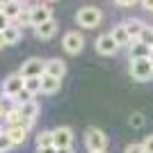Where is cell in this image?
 Masks as SVG:
<instances>
[{"label": "cell", "mask_w": 153, "mask_h": 153, "mask_svg": "<svg viewBox=\"0 0 153 153\" xmlns=\"http://www.w3.org/2000/svg\"><path fill=\"white\" fill-rule=\"evenodd\" d=\"M76 21H78V25H80V27L91 30V27H98V25H101L103 12L98 9V7H94V5H87V7H82V9L76 14Z\"/></svg>", "instance_id": "obj_1"}, {"label": "cell", "mask_w": 153, "mask_h": 153, "mask_svg": "<svg viewBox=\"0 0 153 153\" xmlns=\"http://www.w3.org/2000/svg\"><path fill=\"white\" fill-rule=\"evenodd\" d=\"M130 76L137 82H149L153 78V62L151 57H142V59H130Z\"/></svg>", "instance_id": "obj_2"}, {"label": "cell", "mask_w": 153, "mask_h": 153, "mask_svg": "<svg viewBox=\"0 0 153 153\" xmlns=\"http://www.w3.org/2000/svg\"><path fill=\"white\" fill-rule=\"evenodd\" d=\"M85 146L89 151H105L108 149V135L101 128H87L85 130Z\"/></svg>", "instance_id": "obj_3"}, {"label": "cell", "mask_w": 153, "mask_h": 153, "mask_svg": "<svg viewBox=\"0 0 153 153\" xmlns=\"http://www.w3.org/2000/svg\"><path fill=\"white\" fill-rule=\"evenodd\" d=\"M19 73H21L23 78L44 76V73H46V59H41V57H30V59H25V62L21 64Z\"/></svg>", "instance_id": "obj_4"}, {"label": "cell", "mask_w": 153, "mask_h": 153, "mask_svg": "<svg viewBox=\"0 0 153 153\" xmlns=\"http://www.w3.org/2000/svg\"><path fill=\"white\" fill-rule=\"evenodd\" d=\"M62 46H64V51L69 53V55H78V53L85 48V37H82L78 30H71V32H66V34H64Z\"/></svg>", "instance_id": "obj_5"}, {"label": "cell", "mask_w": 153, "mask_h": 153, "mask_svg": "<svg viewBox=\"0 0 153 153\" xmlns=\"http://www.w3.org/2000/svg\"><path fill=\"white\" fill-rule=\"evenodd\" d=\"M23 85H25V78L21 76V73H12L9 78H5V82H2V94L7 98H16V96L23 91Z\"/></svg>", "instance_id": "obj_6"}, {"label": "cell", "mask_w": 153, "mask_h": 153, "mask_svg": "<svg viewBox=\"0 0 153 153\" xmlns=\"http://www.w3.org/2000/svg\"><path fill=\"white\" fill-rule=\"evenodd\" d=\"M119 48H121V46L114 41L112 32H108V34H101V37L96 39V51L101 53V55H117V53H119Z\"/></svg>", "instance_id": "obj_7"}, {"label": "cell", "mask_w": 153, "mask_h": 153, "mask_svg": "<svg viewBox=\"0 0 153 153\" xmlns=\"http://www.w3.org/2000/svg\"><path fill=\"white\" fill-rule=\"evenodd\" d=\"M53 137H55V149L73 146V128L69 126H57L53 130Z\"/></svg>", "instance_id": "obj_8"}, {"label": "cell", "mask_w": 153, "mask_h": 153, "mask_svg": "<svg viewBox=\"0 0 153 153\" xmlns=\"http://www.w3.org/2000/svg\"><path fill=\"white\" fill-rule=\"evenodd\" d=\"M53 19V9L48 5H32V27L41 25Z\"/></svg>", "instance_id": "obj_9"}, {"label": "cell", "mask_w": 153, "mask_h": 153, "mask_svg": "<svg viewBox=\"0 0 153 153\" xmlns=\"http://www.w3.org/2000/svg\"><path fill=\"white\" fill-rule=\"evenodd\" d=\"M55 32H57V21L51 19V21H46V23L34 27V37L41 39V41H48V39L55 37Z\"/></svg>", "instance_id": "obj_10"}, {"label": "cell", "mask_w": 153, "mask_h": 153, "mask_svg": "<svg viewBox=\"0 0 153 153\" xmlns=\"http://www.w3.org/2000/svg\"><path fill=\"white\" fill-rule=\"evenodd\" d=\"M128 51H130V59H142V57H151L153 55V48L146 44H142L140 39H135L133 44L128 46Z\"/></svg>", "instance_id": "obj_11"}, {"label": "cell", "mask_w": 153, "mask_h": 153, "mask_svg": "<svg viewBox=\"0 0 153 153\" xmlns=\"http://www.w3.org/2000/svg\"><path fill=\"white\" fill-rule=\"evenodd\" d=\"M46 73H48V76H55V78H59V80H62L64 73H66V64H64L62 59H57V57L46 59Z\"/></svg>", "instance_id": "obj_12"}, {"label": "cell", "mask_w": 153, "mask_h": 153, "mask_svg": "<svg viewBox=\"0 0 153 153\" xmlns=\"http://www.w3.org/2000/svg\"><path fill=\"white\" fill-rule=\"evenodd\" d=\"M112 37H114V41L121 46V48H128V46L133 44V39H130V34H128V30H126V25H123V23L114 25V30H112Z\"/></svg>", "instance_id": "obj_13"}, {"label": "cell", "mask_w": 153, "mask_h": 153, "mask_svg": "<svg viewBox=\"0 0 153 153\" xmlns=\"http://www.w3.org/2000/svg\"><path fill=\"white\" fill-rule=\"evenodd\" d=\"M59 85H62L59 78L48 76V73L41 76V91H44V94H55V91H59Z\"/></svg>", "instance_id": "obj_14"}, {"label": "cell", "mask_w": 153, "mask_h": 153, "mask_svg": "<svg viewBox=\"0 0 153 153\" xmlns=\"http://www.w3.org/2000/svg\"><path fill=\"white\" fill-rule=\"evenodd\" d=\"M39 110H41V105H39L34 98H30V101H25V103H19V112L23 117H27V119H37Z\"/></svg>", "instance_id": "obj_15"}, {"label": "cell", "mask_w": 153, "mask_h": 153, "mask_svg": "<svg viewBox=\"0 0 153 153\" xmlns=\"http://www.w3.org/2000/svg\"><path fill=\"white\" fill-rule=\"evenodd\" d=\"M126 25V30H128V34H130V39H140L142 37V32H144V27H146V23L144 21H140V19H130V21H126L123 23Z\"/></svg>", "instance_id": "obj_16"}, {"label": "cell", "mask_w": 153, "mask_h": 153, "mask_svg": "<svg viewBox=\"0 0 153 153\" xmlns=\"http://www.w3.org/2000/svg\"><path fill=\"white\" fill-rule=\"evenodd\" d=\"M2 12H5V16L12 21V23L19 21V16L23 14V0H12L7 7H2Z\"/></svg>", "instance_id": "obj_17"}, {"label": "cell", "mask_w": 153, "mask_h": 153, "mask_svg": "<svg viewBox=\"0 0 153 153\" xmlns=\"http://www.w3.org/2000/svg\"><path fill=\"white\" fill-rule=\"evenodd\" d=\"M5 133L12 137L14 144H23V142L27 140V133H30V130H25V128H21V126H7Z\"/></svg>", "instance_id": "obj_18"}, {"label": "cell", "mask_w": 153, "mask_h": 153, "mask_svg": "<svg viewBox=\"0 0 153 153\" xmlns=\"http://www.w3.org/2000/svg\"><path fill=\"white\" fill-rule=\"evenodd\" d=\"M2 37H5V44H7V46H12V44H19V41H21L23 32H21L19 25H14V23H12V25L2 32Z\"/></svg>", "instance_id": "obj_19"}, {"label": "cell", "mask_w": 153, "mask_h": 153, "mask_svg": "<svg viewBox=\"0 0 153 153\" xmlns=\"http://www.w3.org/2000/svg\"><path fill=\"white\" fill-rule=\"evenodd\" d=\"M44 146H55V137H53V130H41L37 135V149Z\"/></svg>", "instance_id": "obj_20"}, {"label": "cell", "mask_w": 153, "mask_h": 153, "mask_svg": "<svg viewBox=\"0 0 153 153\" xmlns=\"http://www.w3.org/2000/svg\"><path fill=\"white\" fill-rule=\"evenodd\" d=\"M23 89L27 94H39L41 91V76H34V78H25V85H23Z\"/></svg>", "instance_id": "obj_21"}, {"label": "cell", "mask_w": 153, "mask_h": 153, "mask_svg": "<svg viewBox=\"0 0 153 153\" xmlns=\"http://www.w3.org/2000/svg\"><path fill=\"white\" fill-rule=\"evenodd\" d=\"M128 123H130L133 128H142L144 123H146V119H144V114H142V112H133V114H130V119H128Z\"/></svg>", "instance_id": "obj_22"}, {"label": "cell", "mask_w": 153, "mask_h": 153, "mask_svg": "<svg viewBox=\"0 0 153 153\" xmlns=\"http://www.w3.org/2000/svg\"><path fill=\"white\" fill-rule=\"evenodd\" d=\"M12 146H16V144L12 142V137H9L7 133H2V135H0V153H7Z\"/></svg>", "instance_id": "obj_23"}, {"label": "cell", "mask_w": 153, "mask_h": 153, "mask_svg": "<svg viewBox=\"0 0 153 153\" xmlns=\"http://www.w3.org/2000/svg\"><path fill=\"white\" fill-rule=\"evenodd\" d=\"M140 41L153 48V27H151V25H146V27H144V32H142V37H140Z\"/></svg>", "instance_id": "obj_24"}, {"label": "cell", "mask_w": 153, "mask_h": 153, "mask_svg": "<svg viewBox=\"0 0 153 153\" xmlns=\"http://www.w3.org/2000/svg\"><path fill=\"white\" fill-rule=\"evenodd\" d=\"M142 146H144V153H153V135H146V137H144Z\"/></svg>", "instance_id": "obj_25"}, {"label": "cell", "mask_w": 153, "mask_h": 153, "mask_svg": "<svg viewBox=\"0 0 153 153\" xmlns=\"http://www.w3.org/2000/svg\"><path fill=\"white\" fill-rule=\"evenodd\" d=\"M9 25H12V21L7 19V16H5V12L0 9V32H5L7 27H9Z\"/></svg>", "instance_id": "obj_26"}, {"label": "cell", "mask_w": 153, "mask_h": 153, "mask_svg": "<svg viewBox=\"0 0 153 153\" xmlns=\"http://www.w3.org/2000/svg\"><path fill=\"white\" fill-rule=\"evenodd\" d=\"M123 153H144V146H142V144H128V146L123 149Z\"/></svg>", "instance_id": "obj_27"}, {"label": "cell", "mask_w": 153, "mask_h": 153, "mask_svg": "<svg viewBox=\"0 0 153 153\" xmlns=\"http://www.w3.org/2000/svg\"><path fill=\"white\" fill-rule=\"evenodd\" d=\"M30 98H32V94H27V91L23 89L19 96H16V98H14V101H16V105H19V103H25V101H30Z\"/></svg>", "instance_id": "obj_28"}, {"label": "cell", "mask_w": 153, "mask_h": 153, "mask_svg": "<svg viewBox=\"0 0 153 153\" xmlns=\"http://www.w3.org/2000/svg\"><path fill=\"white\" fill-rule=\"evenodd\" d=\"M114 2H117L119 7H133L135 2H137V0H114Z\"/></svg>", "instance_id": "obj_29"}, {"label": "cell", "mask_w": 153, "mask_h": 153, "mask_svg": "<svg viewBox=\"0 0 153 153\" xmlns=\"http://www.w3.org/2000/svg\"><path fill=\"white\" fill-rule=\"evenodd\" d=\"M37 153H57L55 146H44V149H37Z\"/></svg>", "instance_id": "obj_30"}, {"label": "cell", "mask_w": 153, "mask_h": 153, "mask_svg": "<svg viewBox=\"0 0 153 153\" xmlns=\"http://www.w3.org/2000/svg\"><path fill=\"white\" fill-rule=\"evenodd\" d=\"M142 7H144L146 12H153V0H142Z\"/></svg>", "instance_id": "obj_31"}, {"label": "cell", "mask_w": 153, "mask_h": 153, "mask_svg": "<svg viewBox=\"0 0 153 153\" xmlns=\"http://www.w3.org/2000/svg\"><path fill=\"white\" fill-rule=\"evenodd\" d=\"M57 153H76V151H73V146H62L57 149Z\"/></svg>", "instance_id": "obj_32"}, {"label": "cell", "mask_w": 153, "mask_h": 153, "mask_svg": "<svg viewBox=\"0 0 153 153\" xmlns=\"http://www.w3.org/2000/svg\"><path fill=\"white\" fill-rule=\"evenodd\" d=\"M9 2H12V0H0V9H2V7H7Z\"/></svg>", "instance_id": "obj_33"}, {"label": "cell", "mask_w": 153, "mask_h": 153, "mask_svg": "<svg viewBox=\"0 0 153 153\" xmlns=\"http://www.w3.org/2000/svg\"><path fill=\"white\" fill-rule=\"evenodd\" d=\"M5 46H7L5 44V37H2V32H0V48H5Z\"/></svg>", "instance_id": "obj_34"}, {"label": "cell", "mask_w": 153, "mask_h": 153, "mask_svg": "<svg viewBox=\"0 0 153 153\" xmlns=\"http://www.w3.org/2000/svg\"><path fill=\"white\" fill-rule=\"evenodd\" d=\"M89 153H105V151H89Z\"/></svg>", "instance_id": "obj_35"}, {"label": "cell", "mask_w": 153, "mask_h": 153, "mask_svg": "<svg viewBox=\"0 0 153 153\" xmlns=\"http://www.w3.org/2000/svg\"><path fill=\"white\" fill-rule=\"evenodd\" d=\"M2 133H5V130H2V123H0V135H2Z\"/></svg>", "instance_id": "obj_36"}, {"label": "cell", "mask_w": 153, "mask_h": 153, "mask_svg": "<svg viewBox=\"0 0 153 153\" xmlns=\"http://www.w3.org/2000/svg\"><path fill=\"white\" fill-rule=\"evenodd\" d=\"M151 62H153V55H151Z\"/></svg>", "instance_id": "obj_37"}]
</instances>
